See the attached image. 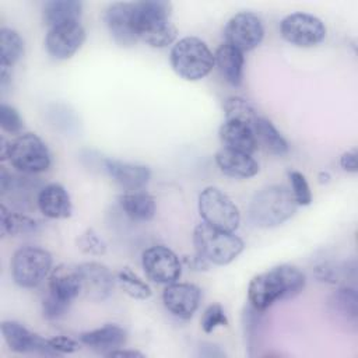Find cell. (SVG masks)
Here are the masks:
<instances>
[{"mask_svg": "<svg viewBox=\"0 0 358 358\" xmlns=\"http://www.w3.org/2000/svg\"><path fill=\"white\" fill-rule=\"evenodd\" d=\"M119 206L130 220L138 222L151 221L157 213L154 197L143 190L123 193L119 197Z\"/></svg>", "mask_w": 358, "mask_h": 358, "instance_id": "obj_24", "label": "cell"}, {"mask_svg": "<svg viewBox=\"0 0 358 358\" xmlns=\"http://www.w3.org/2000/svg\"><path fill=\"white\" fill-rule=\"evenodd\" d=\"M80 341L94 351L102 355H108L109 352L122 348L126 344L127 333L123 327L115 323H108L98 329L81 333Z\"/></svg>", "mask_w": 358, "mask_h": 358, "instance_id": "obj_20", "label": "cell"}, {"mask_svg": "<svg viewBox=\"0 0 358 358\" xmlns=\"http://www.w3.org/2000/svg\"><path fill=\"white\" fill-rule=\"evenodd\" d=\"M291 193L298 206H309L312 203V192L305 175L299 171L289 172Z\"/></svg>", "mask_w": 358, "mask_h": 358, "instance_id": "obj_36", "label": "cell"}, {"mask_svg": "<svg viewBox=\"0 0 358 358\" xmlns=\"http://www.w3.org/2000/svg\"><path fill=\"white\" fill-rule=\"evenodd\" d=\"M281 36L291 45L299 48H312L326 38L324 22L313 14L291 13L280 22Z\"/></svg>", "mask_w": 358, "mask_h": 358, "instance_id": "obj_9", "label": "cell"}, {"mask_svg": "<svg viewBox=\"0 0 358 358\" xmlns=\"http://www.w3.org/2000/svg\"><path fill=\"white\" fill-rule=\"evenodd\" d=\"M8 145H10V141H7L4 137H1L0 138V159L1 161L8 159Z\"/></svg>", "mask_w": 358, "mask_h": 358, "instance_id": "obj_43", "label": "cell"}, {"mask_svg": "<svg viewBox=\"0 0 358 358\" xmlns=\"http://www.w3.org/2000/svg\"><path fill=\"white\" fill-rule=\"evenodd\" d=\"M103 169L116 185L127 192L143 190L151 179L150 168L141 164L108 158L103 161Z\"/></svg>", "mask_w": 358, "mask_h": 358, "instance_id": "obj_16", "label": "cell"}, {"mask_svg": "<svg viewBox=\"0 0 358 358\" xmlns=\"http://www.w3.org/2000/svg\"><path fill=\"white\" fill-rule=\"evenodd\" d=\"M200 323L204 333H213L218 327H227L228 317L225 315L224 308L220 303H211L203 312Z\"/></svg>", "mask_w": 358, "mask_h": 358, "instance_id": "obj_35", "label": "cell"}, {"mask_svg": "<svg viewBox=\"0 0 358 358\" xmlns=\"http://www.w3.org/2000/svg\"><path fill=\"white\" fill-rule=\"evenodd\" d=\"M84 42L85 29L77 21L49 28L45 38V48L53 59L67 60L80 50Z\"/></svg>", "mask_w": 358, "mask_h": 358, "instance_id": "obj_13", "label": "cell"}, {"mask_svg": "<svg viewBox=\"0 0 358 358\" xmlns=\"http://www.w3.org/2000/svg\"><path fill=\"white\" fill-rule=\"evenodd\" d=\"M340 166L350 173H355L358 171V165H357V150L352 148L350 151H345L341 157H340Z\"/></svg>", "mask_w": 358, "mask_h": 358, "instance_id": "obj_40", "label": "cell"}, {"mask_svg": "<svg viewBox=\"0 0 358 358\" xmlns=\"http://www.w3.org/2000/svg\"><path fill=\"white\" fill-rule=\"evenodd\" d=\"M255 134L257 145L264 147L266 151L274 155H284L288 152V143L284 136L277 130V127L266 117H257L255 123Z\"/></svg>", "mask_w": 358, "mask_h": 358, "instance_id": "obj_26", "label": "cell"}, {"mask_svg": "<svg viewBox=\"0 0 358 358\" xmlns=\"http://www.w3.org/2000/svg\"><path fill=\"white\" fill-rule=\"evenodd\" d=\"M214 62L222 78L232 87H239L243 80V66H245V56L243 52L239 49L222 43L218 46Z\"/></svg>", "mask_w": 358, "mask_h": 358, "instance_id": "obj_22", "label": "cell"}, {"mask_svg": "<svg viewBox=\"0 0 358 358\" xmlns=\"http://www.w3.org/2000/svg\"><path fill=\"white\" fill-rule=\"evenodd\" d=\"M0 127L11 134H17L22 130L24 122L18 110L7 103L0 105Z\"/></svg>", "mask_w": 358, "mask_h": 358, "instance_id": "obj_37", "label": "cell"}, {"mask_svg": "<svg viewBox=\"0 0 358 358\" xmlns=\"http://www.w3.org/2000/svg\"><path fill=\"white\" fill-rule=\"evenodd\" d=\"M8 161L20 172L35 175L50 168L48 145L35 133H21L8 145Z\"/></svg>", "mask_w": 358, "mask_h": 358, "instance_id": "obj_7", "label": "cell"}, {"mask_svg": "<svg viewBox=\"0 0 358 358\" xmlns=\"http://www.w3.org/2000/svg\"><path fill=\"white\" fill-rule=\"evenodd\" d=\"M172 3L165 0H141L131 3V22L137 39L152 48L171 45L178 35L171 21Z\"/></svg>", "mask_w": 358, "mask_h": 358, "instance_id": "obj_2", "label": "cell"}, {"mask_svg": "<svg viewBox=\"0 0 358 358\" xmlns=\"http://www.w3.org/2000/svg\"><path fill=\"white\" fill-rule=\"evenodd\" d=\"M289 189L281 185H271L259 190L249 206V218L257 228H274L288 221L296 211Z\"/></svg>", "mask_w": 358, "mask_h": 358, "instance_id": "obj_3", "label": "cell"}, {"mask_svg": "<svg viewBox=\"0 0 358 358\" xmlns=\"http://www.w3.org/2000/svg\"><path fill=\"white\" fill-rule=\"evenodd\" d=\"M141 264L145 275L158 284H172L182 274V264L173 250L164 245H155L143 252Z\"/></svg>", "mask_w": 358, "mask_h": 358, "instance_id": "obj_11", "label": "cell"}, {"mask_svg": "<svg viewBox=\"0 0 358 358\" xmlns=\"http://www.w3.org/2000/svg\"><path fill=\"white\" fill-rule=\"evenodd\" d=\"M199 213L204 224L235 232L241 224V213L232 199L215 186H208L199 196Z\"/></svg>", "mask_w": 358, "mask_h": 358, "instance_id": "obj_6", "label": "cell"}, {"mask_svg": "<svg viewBox=\"0 0 358 358\" xmlns=\"http://www.w3.org/2000/svg\"><path fill=\"white\" fill-rule=\"evenodd\" d=\"M193 243L196 253L215 266L232 263L245 249L243 241L234 232L221 231L204 222L194 228Z\"/></svg>", "mask_w": 358, "mask_h": 358, "instance_id": "obj_5", "label": "cell"}, {"mask_svg": "<svg viewBox=\"0 0 358 358\" xmlns=\"http://www.w3.org/2000/svg\"><path fill=\"white\" fill-rule=\"evenodd\" d=\"M315 277L327 284H340L350 277L355 275V266L350 267L348 263H334V262H324L317 264L313 268Z\"/></svg>", "mask_w": 358, "mask_h": 358, "instance_id": "obj_32", "label": "cell"}, {"mask_svg": "<svg viewBox=\"0 0 358 358\" xmlns=\"http://www.w3.org/2000/svg\"><path fill=\"white\" fill-rule=\"evenodd\" d=\"M103 21L113 41L120 46H131L138 39L131 22V3L117 1L108 6Z\"/></svg>", "mask_w": 358, "mask_h": 358, "instance_id": "obj_17", "label": "cell"}, {"mask_svg": "<svg viewBox=\"0 0 358 358\" xmlns=\"http://www.w3.org/2000/svg\"><path fill=\"white\" fill-rule=\"evenodd\" d=\"M83 294L91 301H105L113 291L115 277L112 271L102 263L85 262L77 266Z\"/></svg>", "mask_w": 358, "mask_h": 358, "instance_id": "obj_14", "label": "cell"}, {"mask_svg": "<svg viewBox=\"0 0 358 358\" xmlns=\"http://www.w3.org/2000/svg\"><path fill=\"white\" fill-rule=\"evenodd\" d=\"M329 180H330V173L322 171V172L319 173V182L323 185V183H327Z\"/></svg>", "mask_w": 358, "mask_h": 358, "instance_id": "obj_44", "label": "cell"}, {"mask_svg": "<svg viewBox=\"0 0 358 358\" xmlns=\"http://www.w3.org/2000/svg\"><path fill=\"white\" fill-rule=\"evenodd\" d=\"M36 204L39 211L52 220H64L73 213L70 194L59 183H49L43 186L36 196Z\"/></svg>", "mask_w": 358, "mask_h": 358, "instance_id": "obj_19", "label": "cell"}, {"mask_svg": "<svg viewBox=\"0 0 358 358\" xmlns=\"http://www.w3.org/2000/svg\"><path fill=\"white\" fill-rule=\"evenodd\" d=\"M52 263V255L43 248H20L11 262L13 280L21 288H35L50 274Z\"/></svg>", "mask_w": 358, "mask_h": 358, "instance_id": "obj_8", "label": "cell"}, {"mask_svg": "<svg viewBox=\"0 0 358 358\" xmlns=\"http://www.w3.org/2000/svg\"><path fill=\"white\" fill-rule=\"evenodd\" d=\"M201 298L200 288L190 282L168 284L162 292L165 308L175 316L183 320L190 319L199 308Z\"/></svg>", "mask_w": 358, "mask_h": 358, "instance_id": "obj_15", "label": "cell"}, {"mask_svg": "<svg viewBox=\"0 0 358 358\" xmlns=\"http://www.w3.org/2000/svg\"><path fill=\"white\" fill-rule=\"evenodd\" d=\"M81 292V278L77 266L60 264L52 268L48 282L49 295L70 306Z\"/></svg>", "mask_w": 358, "mask_h": 358, "instance_id": "obj_18", "label": "cell"}, {"mask_svg": "<svg viewBox=\"0 0 358 358\" xmlns=\"http://www.w3.org/2000/svg\"><path fill=\"white\" fill-rule=\"evenodd\" d=\"M24 53L21 35L11 28L0 29V66L13 67Z\"/></svg>", "mask_w": 358, "mask_h": 358, "instance_id": "obj_29", "label": "cell"}, {"mask_svg": "<svg viewBox=\"0 0 358 358\" xmlns=\"http://www.w3.org/2000/svg\"><path fill=\"white\" fill-rule=\"evenodd\" d=\"M39 222L21 213H14L4 204L0 207V231L3 236H15L20 234L35 232Z\"/></svg>", "mask_w": 358, "mask_h": 358, "instance_id": "obj_27", "label": "cell"}, {"mask_svg": "<svg viewBox=\"0 0 358 358\" xmlns=\"http://www.w3.org/2000/svg\"><path fill=\"white\" fill-rule=\"evenodd\" d=\"M106 357H126V358H144V354L140 352V351H136V350H124L123 347L122 348H117L112 352H109Z\"/></svg>", "mask_w": 358, "mask_h": 358, "instance_id": "obj_42", "label": "cell"}, {"mask_svg": "<svg viewBox=\"0 0 358 358\" xmlns=\"http://www.w3.org/2000/svg\"><path fill=\"white\" fill-rule=\"evenodd\" d=\"M49 340H50L52 348L56 351L57 355L71 354V352H76L77 350H80V344L67 336H56Z\"/></svg>", "mask_w": 358, "mask_h": 358, "instance_id": "obj_39", "label": "cell"}, {"mask_svg": "<svg viewBox=\"0 0 358 358\" xmlns=\"http://www.w3.org/2000/svg\"><path fill=\"white\" fill-rule=\"evenodd\" d=\"M331 309L344 320L355 323L358 316V294L354 287L344 285L330 298Z\"/></svg>", "mask_w": 358, "mask_h": 358, "instance_id": "obj_28", "label": "cell"}, {"mask_svg": "<svg viewBox=\"0 0 358 358\" xmlns=\"http://www.w3.org/2000/svg\"><path fill=\"white\" fill-rule=\"evenodd\" d=\"M1 333L6 344L13 352L20 354H39V355H57L52 348L50 340L28 330L24 324L15 320H4L1 323Z\"/></svg>", "mask_w": 358, "mask_h": 358, "instance_id": "obj_12", "label": "cell"}, {"mask_svg": "<svg viewBox=\"0 0 358 358\" xmlns=\"http://www.w3.org/2000/svg\"><path fill=\"white\" fill-rule=\"evenodd\" d=\"M225 43L249 52L257 48L264 38V25L260 17L252 11H241L232 15L224 28Z\"/></svg>", "mask_w": 358, "mask_h": 358, "instance_id": "obj_10", "label": "cell"}, {"mask_svg": "<svg viewBox=\"0 0 358 358\" xmlns=\"http://www.w3.org/2000/svg\"><path fill=\"white\" fill-rule=\"evenodd\" d=\"M173 71L187 81L204 78L214 67V55L204 41L197 36L179 39L169 55Z\"/></svg>", "mask_w": 358, "mask_h": 358, "instance_id": "obj_4", "label": "cell"}, {"mask_svg": "<svg viewBox=\"0 0 358 358\" xmlns=\"http://www.w3.org/2000/svg\"><path fill=\"white\" fill-rule=\"evenodd\" d=\"M262 313L263 310H257L250 305L243 312V331H245V338L248 341L249 348H253L257 337L262 333V324H263Z\"/></svg>", "mask_w": 358, "mask_h": 358, "instance_id": "obj_33", "label": "cell"}, {"mask_svg": "<svg viewBox=\"0 0 358 358\" xmlns=\"http://www.w3.org/2000/svg\"><path fill=\"white\" fill-rule=\"evenodd\" d=\"M185 263L190 267V268H193V270H207L208 267H210V263L204 259V257H201L199 253H194V256H187V257H185Z\"/></svg>", "mask_w": 358, "mask_h": 358, "instance_id": "obj_41", "label": "cell"}, {"mask_svg": "<svg viewBox=\"0 0 358 358\" xmlns=\"http://www.w3.org/2000/svg\"><path fill=\"white\" fill-rule=\"evenodd\" d=\"M83 13V3L77 0H50L43 4L42 18L49 27H59L69 22H77Z\"/></svg>", "mask_w": 358, "mask_h": 358, "instance_id": "obj_25", "label": "cell"}, {"mask_svg": "<svg viewBox=\"0 0 358 358\" xmlns=\"http://www.w3.org/2000/svg\"><path fill=\"white\" fill-rule=\"evenodd\" d=\"M77 245L81 252L91 256H102L106 253V242L92 228H87L77 239Z\"/></svg>", "mask_w": 358, "mask_h": 358, "instance_id": "obj_34", "label": "cell"}, {"mask_svg": "<svg viewBox=\"0 0 358 358\" xmlns=\"http://www.w3.org/2000/svg\"><path fill=\"white\" fill-rule=\"evenodd\" d=\"M305 284L306 277L298 267L289 264L275 266L250 280L248 285L249 305L264 312L275 302L299 295Z\"/></svg>", "mask_w": 358, "mask_h": 358, "instance_id": "obj_1", "label": "cell"}, {"mask_svg": "<svg viewBox=\"0 0 358 358\" xmlns=\"http://www.w3.org/2000/svg\"><path fill=\"white\" fill-rule=\"evenodd\" d=\"M215 164L218 165L221 172L232 178L249 179L259 172V164L250 154L229 150L225 147H222L215 154Z\"/></svg>", "mask_w": 358, "mask_h": 358, "instance_id": "obj_21", "label": "cell"}, {"mask_svg": "<svg viewBox=\"0 0 358 358\" xmlns=\"http://www.w3.org/2000/svg\"><path fill=\"white\" fill-rule=\"evenodd\" d=\"M224 112L225 120L243 123L252 127H255V123L259 117L255 108L241 96H229L224 102Z\"/></svg>", "mask_w": 358, "mask_h": 358, "instance_id": "obj_31", "label": "cell"}, {"mask_svg": "<svg viewBox=\"0 0 358 358\" xmlns=\"http://www.w3.org/2000/svg\"><path fill=\"white\" fill-rule=\"evenodd\" d=\"M220 140L225 148L253 154L257 148L256 134L252 126L225 120L220 127Z\"/></svg>", "mask_w": 358, "mask_h": 358, "instance_id": "obj_23", "label": "cell"}, {"mask_svg": "<svg viewBox=\"0 0 358 358\" xmlns=\"http://www.w3.org/2000/svg\"><path fill=\"white\" fill-rule=\"evenodd\" d=\"M69 308V305L60 302L59 299L49 294H46V296L42 301V315L48 320H57L63 317L67 313Z\"/></svg>", "mask_w": 358, "mask_h": 358, "instance_id": "obj_38", "label": "cell"}, {"mask_svg": "<svg viewBox=\"0 0 358 358\" xmlns=\"http://www.w3.org/2000/svg\"><path fill=\"white\" fill-rule=\"evenodd\" d=\"M116 282L120 287V289L133 299L145 301L152 295L150 285L129 267H123L117 271Z\"/></svg>", "mask_w": 358, "mask_h": 358, "instance_id": "obj_30", "label": "cell"}]
</instances>
